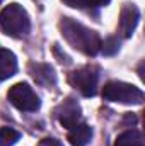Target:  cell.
<instances>
[{
	"instance_id": "obj_1",
	"label": "cell",
	"mask_w": 145,
	"mask_h": 146,
	"mask_svg": "<svg viewBox=\"0 0 145 146\" xmlns=\"http://www.w3.org/2000/svg\"><path fill=\"white\" fill-rule=\"evenodd\" d=\"M60 31L62 36L67 39V42L79 49L80 53L87 54V56H96L101 51V37L96 31L82 26L80 22H75L70 17H63L60 22Z\"/></svg>"
},
{
	"instance_id": "obj_2",
	"label": "cell",
	"mask_w": 145,
	"mask_h": 146,
	"mask_svg": "<svg viewBox=\"0 0 145 146\" xmlns=\"http://www.w3.org/2000/svg\"><path fill=\"white\" fill-rule=\"evenodd\" d=\"M0 29L12 37L26 36L31 29V21L26 9L19 3H9L0 12Z\"/></svg>"
},
{
	"instance_id": "obj_3",
	"label": "cell",
	"mask_w": 145,
	"mask_h": 146,
	"mask_svg": "<svg viewBox=\"0 0 145 146\" xmlns=\"http://www.w3.org/2000/svg\"><path fill=\"white\" fill-rule=\"evenodd\" d=\"M103 97L109 102H119L128 106H138L144 102V92L138 87L125 82H108L103 87Z\"/></svg>"
},
{
	"instance_id": "obj_4",
	"label": "cell",
	"mask_w": 145,
	"mask_h": 146,
	"mask_svg": "<svg viewBox=\"0 0 145 146\" xmlns=\"http://www.w3.org/2000/svg\"><path fill=\"white\" fill-rule=\"evenodd\" d=\"M70 83L75 87L84 97H94L97 90V80H99V68L87 65L70 73Z\"/></svg>"
},
{
	"instance_id": "obj_5",
	"label": "cell",
	"mask_w": 145,
	"mask_h": 146,
	"mask_svg": "<svg viewBox=\"0 0 145 146\" xmlns=\"http://www.w3.org/2000/svg\"><path fill=\"white\" fill-rule=\"evenodd\" d=\"M7 97L14 107H17L19 110H24V112H34L41 106L39 97L28 83H15L9 90Z\"/></svg>"
},
{
	"instance_id": "obj_6",
	"label": "cell",
	"mask_w": 145,
	"mask_h": 146,
	"mask_svg": "<svg viewBox=\"0 0 145 146\" xmlns=\"http://www.w3.org/2000/svg\"><path fill=\"white\" fill-rule=\"evenodd\" d=\"M55 115H56L58 122H60L63 127L70 129L75 124L80 122V106H79V102H77L73 97H67V99L56 107Z\"/></svg>"
},
{
	"instance_id": "obj_7",
	"label": "cell",
	"mask_w": 145,
	"mask_h": 146,
	"mask_svg": "<svg viewBox=\"0 0 145 146\" xmlns=\"http://www.w3.org/2000/svg\"><path fill=\"white\" fill-rule=\"evenodd\" d=\"M140 19V12L133 3H125L119 14V24H118V31L123 37H132L137 24Z\"/></svg>"
},
{
	"instance_id": "obj_8",
	"label": "cell",
	"mask_w": 145,
	"mask_h": 146,
	"mask_svg": "<svg viewBox=\"0 0 145 146\" xmlns=\"http://www.w3.org/2000/svg\"><path fill=\"white\" fill-rule=\"evenodd\" d=\"M29 72L33 75V78L36 80L39 85H44V87H50V85H55L56 82V76L55 72L50 65H43V63H31L29 65Z\"/></svg>"
},
{
	"instance_id": "obj_9",
	"label": "cell",
	"mask_w": 145,
	"mask_h": 146,
	"mask_svg": "<svg viewBox=\"0 0 145 146\" xmlns=\"http://www.w3.org/2000/svg\"><path fill=\"white\" fill-rule=\"evenodd\" d=\"M92 138V127L87 124H75L68 131V141L72 146H87Z\"/></svg>"
},
{
	"instance_id": "obj_10",
	"label": "cell",
	"mask_w": 145,
	"mask_h": 146,
	"mask_svg": "<svg viewBox=\"0 0 145 146\" xmlns=\"http://www.w3.org/2000/svg\"><path fill=\"white\" fill-rule=\"evenodd\" d=\"M15 72H17L15 54L9 49H0V80L10 78Z\"/></svg>"
},
{
	"instance_id": "obj_11",
	"label": "cell",
	"mask_w": 145,
	"mask_h": 146,
	"mask_svg": "<svg viewBox=\"0 0 145 146\" xmlns=\"http://www.w3.org/2000/svg\"><path fill=\"white\" fill-rule=\"evenodd\" d=\"M114 146H144V136L137 129L125 131L116 138Z\"/></svg>"
},
{
	"instance_id": "obj_12",
	"label": "cell",
	"mask_w": 145,
	"mask_h": 146,
	"mask_svg": "<svg viewBox=\"0 0 145 146\" xmlns=\"http://www.w3.org/2000/svg\"><path fill=\"white\" fill-rule=\"evenodd\" d=\"M21 138V133L12 127H2L0 129V146H14Z\"/></svg>"
},
{
	"instance_id": "obj_13",
	"label": "cell",
	"mask_w": 145,
	"mask_h": 146,
	"mask_svg": "<svg viewBox=\"0 0 145 146\" xmlns=\"http://www.w3.org/2000/svg\"><path fill=\"white\" fill-rule=\"evenodd\" d=\"M62 2L73 9H96L106 3V0H62Z\"/></svg>"
},
{
	"instance_id": "obj_14",
	"label": "cell",
	"mask_w": 145,
	"mask_h": 146,
	"mask_svg": "<svg viewBox=\"0 0 145 146\" xmlns=\"http://www.w3.org/2000/svg\"><path fill=\"white\" fill-rule=\"evenodd\" d=\"M118 48H119V44H118V41H116L114 37H108V39L101 44V49H103L104 54H114V53L118 51Z\"/></svg>"
},
{
	"instance_id": "obj_15",
	"label": "cell",
	"mask_w": 145,
	"mask_h": 146,
	"mask_svg": "<svg viewBox=\"0 0 145 146\" xmlns=\"http://www.w3.org/2000/svg\"><path fill=\"white\" fill-rule=\"evenodd\" d=\"M46 146H60V143L58 141H55V139H46V143H44Z\"/></svg>"
},
{
	"instance_id": "obj_16",
	"label": "cell",
	"mask_w": 145,
	"mask_h": 146,
	"mask_svg": "<svg viewBox=\"0 0 145 146\" xmlns=\"http://www.w3.org/2000/svg\"><path fill=\"white\" fill-rule=\"evenodd\" d=\"M0 2H2V0H0Z\"/></svg>"
}]
</instances>
